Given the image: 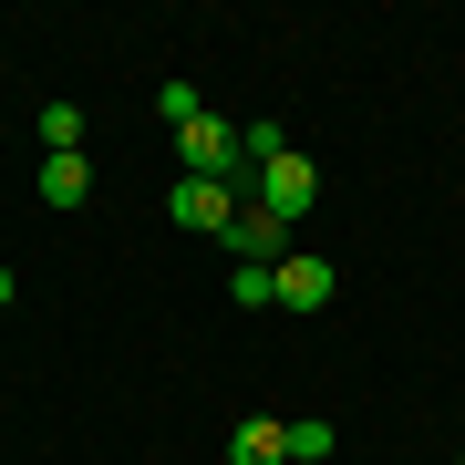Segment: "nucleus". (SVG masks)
I'll return each instance as SVG.
<instances>
[{
	"label": "nucleus",
	"mask_w": 465,
	"mask_h": 465,
	"mask_svg": "<svg viewBox=\"0 0 465 465\" xmlns=\"http://www.w3.org/2000/svg\"><path fill=\"white\" fill-rule=\"evenodd\" d=\"M280 238H290V228H280L269 207H238V217H228V259H238V269H280V259H290Z\"/></svg>",
	"instance_id": "obj_5"
},
{
	"label": "nucleus",
	"mask_w": 465,
	"mask_h": 465,
	"mask_svg": "<svg viewBox=\"0 0 465 465\" xmlns=\"http://www.w3.org/2000/svg\"><path fill=\"white\" fill-rule=\"evenodd\" d=\"M249 207H269V217H280V228H300V217L321 207V166H311V155H300V145H280V155H269V166H249Z\"/></svg>",
	"instance_id": "obj_1"
},
{
	"label": "nucleus",
	"mask_w": 465,
	"mask_h": 465,
	"mask_svg": "<svg viewBox=\"0 0 465 465\" xmlns=\"http://www.w3.org/2000/svg\"><path fill=\"white\" fill-rule=\"evenodd\" d=\"M42 197L52 207H84L94 197V155H42Z\"/></svg>",
	"instance_id": "obj_7"
},
{
	"label": "nucleus",
	"mask_w": 465,
	"mask_h": 465,
	"mask_svg": "<svg viewBox=\"0 0 465 465\" xmlns=\"http://www.w3.org/2000/svg\"><path fill=\"white\" fill-rule=\"evenodd\" d=\"M228 465H290V424L280 414H249V424L228 434Z\"/></svg>",
	"instance_id": "obj_6"
},
{
	"label": "nucleus",
	"mask_w": 465,
	"mask_h": 465,
	"mask_svg": "<svg viewBox=\"0 0 465 465\" xmlns=\"http://www.w3.org/2000/svg\"><path fill=\"white\" fill-rule=\"evenodd\" d=\"M84 134H94L84 104H42V155H84Z\"/></svg>",
	"instance_id": "obj_8"
},
{
	"label": "nucleus",
	"mask_w": 465,
	"mask_h": 465,
	"mask_svg": "<svg viewBox=\"0 0 465 465\" xmlns=\"http://www.w3.org/2000/svg\"><path fill=\"white\" fill-rule=\"evenodd\" d=\"M228 300L238 311H280V269H228Z\"/></svg>",
	"instance_id": "obj_9"
},
{
	"label": "nucleus",
	"mask_w": 465,
	"mask_h": 465,
	"mask_svg": "<svg viewBox=\"0 0 465 465\" xmlns=\"http://www.w3.org/2000/svg\"><path fill=\"white\" fill-rule=\"evenodd\" d=\"M249 207L238 186H207V176H176V197H166V217L176 228H197V238H228V217Z\"/></svg>",
	"instance_id": "obj_3"
},
{
	"label": "nucleus",
	"mask_w": 465,
	"mask_h": 465,
	"mask_svg": "<svg viewBox=\"0 0 465 465\" xmlns=\"http://www.w3.org/2000/svg\"><path fill=\"white\" fill-rule=\"evenodd\" d=\"M331 290H341V269H331V259H311V249H290V259H280V311L311 321V311H331Z\"/></svg>",
	"instance_id": "obj_4"
},
{
	"label": "nucleus",
	"mask_w": 465,
	"mask_h": 465,
	"mask_svg": "<svg viewBox=\"0 0 465 465\" xmlns=\"http://www.w3.org/2000/svg\"><path fill=\"white\" fill-rule=\"evenodd\" d=\"M155 114H166V124L186 134V124H197V114H207V104H197V84H155Z\"/></svg>",
	"instance_id": "obj_11"
},
{
	"label": "nucleus",
	"mask_w": 465,
	"mask_h": 465,
	"mask_svg": "<svg viewBox=\"0 0 465 465\" xmlns=\"http://www.w3.org/2000/svg\"><path fill=\"white\" fill-rule=\"evenodd\" d=\"M331 445H341V434L321 424V414H300V424H290V465H321V455H331Z\"/></svg>",
	"instance_id": "obj_10"
},
{
	"label": "nucleus",
	"mask_w": 465,
	"mask_h": 465,
	"mask_svg": "<svg viewBox=\"0 0 465 465\" xmlns=\"http://www.w3.org/2000/svg\"><path fill=\"white\" fill-rule=\"evenodd\" d=\"M176 155H186L176 176H207V186H238V197H249V155H238V124L228 114H197L176 134Z\"/></svg>",
	"instance_id": "obj_2"
},
{
	"label": "nucleus",
	"mask_w": 465,
	"mask_h": 465,
	"mask_svg": "<svg viewBox=\"0 0 465 465\" xmlns=\"http://www.w3.org/2000/svg\"><path fill=\"white\" fill-rule=\"evenodd\" d=\"M11 300H21V280H11V269H0V311H11Z\"/></svg>",
	"instance_id": "obj_12"
}]
</instances>
